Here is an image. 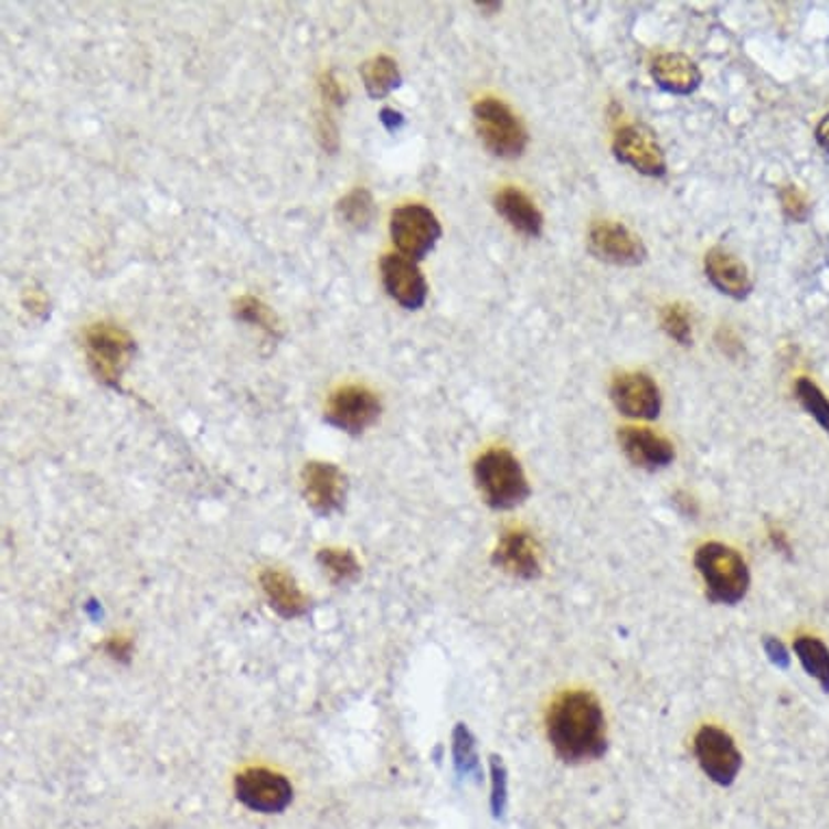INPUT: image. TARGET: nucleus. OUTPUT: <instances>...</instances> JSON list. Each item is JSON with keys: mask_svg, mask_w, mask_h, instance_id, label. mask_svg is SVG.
Masks as SVG:
<instances>
[{"mask_svg": "<svg viewBox=\"0 0 829 829\" xmlns=\"http://www.w3.org/2000/svg\"><path fill=\"white\" fill-rule=\"evenodd\" d=\"M673 502H676L678 511L682 512V514H687V517H695L698 514V504H695V500L689 493H676Z\"/></svg>", "mask_w": 829, "mask_h": 829, "instance_id": "38", "label": "nucleus"}, {"mask_svg": "<svg viewBox=\"0 0 829 829\" xmlns=\"http://www.w3.org/2000/svg\"><path fill=\"white\" fill-rule=\"evenodd\" d=\"M381 123H383L384 128H386L389 132H393V130L404 127L406 120H404V116H402L400 111L384 107L383 111H381Z\"/></svg>", "mask_w": 829, "mask_h": 829, "instance_id": "37", "label": "nucleus"}, {"mask_svg": "<svg viewBox=\"0 0 829 829\" xmlns=\"http://www.w3.org/2000/svg\"><path fill=\"white\" fill-rule=\"evenodd\" d=\"M319 94H321V103L326 107H341L346 103V89L337 81V76H334L332 70H328V72L321 74V78H319Z\"/></svg>", "mask_w": 829, "mask_h": 829, "instance_id": "31", "label": "nucleus"}, {"mask_svg": "<svg viewBox=\"0 0 829 829\" xmlns=\"http://www.w3.org/2000/svg\"><path fill=\"white\" fill-rule=\"evenodd\" d=\"M610 397L617 411L630 419H656L662 408V397L656 381L642 372H626L610 386Z\"/></svg>", "mask_w": 829, "mask_h": 829, "instance_id": "13", "label": "nucleus"}, {"mask_svg": "<svg viewBox=\"0 0 829 829\" xmlns=\"http://www.w3.org/2000/svg\"><path fill=\"white\" fill-rule=\"evenodd\" d=\"M770 541H773V545L777 548V552H784V554H790V543H788V539H786V534L784 532H770Z\"/></svg>", "mask_w": 829, "mask_h": 829, "instance_id": "40", "label": "nucleus"}, {"mask_svg": "<svg viewBox=\"0 0 829 829\" xmlns=\"http://www.w3.org/2000/svg\"><path fill=\"white\" fill-rule=\"evenodd\" d=\"M660 323L665 332L678 341L680 346H691L693 343V326H691V316L682 305H669L660 313Z\"/></svg>", "mask_w": 829, "mask_h": 829, "instance_id": "28", "label": "nucleus"}, {"mask_svg": "<svg viewBox=\"0 0 829 829\" xmlns=\"http://www.w3.org/2000/svg\"><path fill=\"white\" fill-rule=\"evenodd\" d=\"M716 343L719 348L730 357V359H736L741 352H743V343L741 339L730 330V328H721L719 334H716Z\"/></svg>", "mask_w": 829, "mask_h": 829, "instance_id": "34", "label": "nucleus"}, {"mask_svg": "<svg viewBox=\"0 0 829 829\" xmlns=\"http://www.w3.org/2000/svg\"><path fill=\"white\" fill-rule=\"evenodd\" d=\"M391 240L400 255L422 261L442 240L437 215L424 204H404L391 213Z\"/></svg>", "mask_w": 829, "mask_h": 829, "instance_id": "6", "label": "nucleus"}, {"mask_svg": "<svg viewBox=\"0 0 829 829\" xmlns=\"http://www.w3.org/2000/svg\"><path fill=\"white\" fill-rule=\"evenodd\" d=\"M779 202H782V211L788 220L801 224L810 217V211H812L810 200L797 185H784L779 190Z\"/></svg>", "mask_w": 829, "mask_h": 829, "instance_id": "30", "label": "nucleus"}, {"mask_svg": "<svg viewBox=\"0 0 829 829\" xmlns=\"http://www.w3.org/2000/svg\"><path fill=\"white\" fill-rule=\"evenodd\" d=\"M493 563L507 574L534 580L541 575V554L539 545L530 532L514 528L507 530L493 552Z\"/></svg>", "mask_w": 829, "mask_h": 829, "instance_id": "15", "label": "nucleus"}, {"mask_svg": "<svg viewBox=\"0 0 829 829\" xmlns=\"http://www.w3.org/2000/svg\"><path fill=\"white\" fill-rule=\"evenodd\" d=\"M381 417V400L374 391L361 384H348L337 389L326 406V424L348 433L363 435Z\"/></svg>", "mask_w": 829, "mask_h": 829, "instance_id": "7", "label": "nucleus"}, {"mask_svg": "<svg viewBox=\"0 0 829 829\" xmlns=\"http://www.w3.org/2000/svg\"><path fill=\"white\" fill-rule=\"evenodd\" d=\"M613 152L617 161L630 166L638 174L660 179L667 174V159L651 128L628 125L615 135Z\"/></svg>", "mask_w": 829, "mask_h": 829, "instance_id": "10", "label": "nucleus"}, {"mask_svg": "<svg viewBox=\"0 0 829 829\" xmlns=\"http://www.w3.org/2000/svg\"><path fill=\"white\" fill-rule=\"evenodd\" d=\"M795 653L810 678H815L821 689L829 693V647L817 637L795 638Z\"/></svg>", "mask_w": 829, "mask_h": 829, "instance_id": "22", "label": "nucleus"}, {"mask_svg": "<svg viewBox=\"0 0 829 829\" xmlns=\"http://www.w3.org/2000/svg\"><path fill=\"white\" fill-rule=\"evenodd\" d=\"M817 141H819V146L823 150H828L829 152V114L819 123V127H817Z\"/></svg>", "mask_w": 829, "mask_h": 829, "instance_id": "39", "label": "nucleus"}, {"mask_svg": "<svg viewBox=\"0 0 829 829\" xmlns=\"http://www.w3.org/2000/svg\"><path fill=\"white\" fill-rule=\"evenodd\" d=\"M795 393L799 404L808 411V415H812L829 435V400L826 393L810 379H799L795 384Z\"/></svg>", "mask_w": 829, "mask_h": 829, "instance_id": "27", "label": "nucleus"}, {"mask_svg": "<svg viewBox=\"0 0 829 829\" xmlns=\"http://www.w3.org/2000/svg\"><path fill=\"white\" fill-rule=\"evenodd\" d=\"M24 307H29L31 313H40L44 318L49 311V298L40 289H31L24 296Z\"/></svg>", "mask_w": 829, "mask_h": 829, "instance_id": "36", "label": "nucleus"}, {"mask_svg": "<svg viewBox=\"0 0 829 829\" xmlns=\"http://www.w3.org/2000/svg\"><path fill=\"white\" fill-rule=\"evenodd\" d=\"M318 137L326 150H330V152L337 150V146H339V130H337V125H334V120L330 116V107H326V105H323V109H319L318 114Z\"/></svg>", "mask_w": 829, "mask_h": 829, "instance_id": "32", "label": "nucleus"}, {"mask_svg": "<svg viewBox=\"0 0 829 829\" xmlns=\"http://www.w3.org/2000/svg\"><path fill=\"white\" fill-rule=\"evenodd\" d=\"M451 758H454V768L458 777H474L480 782L482 768H480V758H478V747L476 738L469 732L465 723H458L451 734Z\"/></svg>", "mask_w": 829, "mask_h": 829, "instance_id": "23", "label": "nucleus"}, {"mask_svg": "<svg viewBox=\"0 0 829 829\" xmlns=\"http://www.w3.org/2000/svg\"><path fill=\"white\" fill-rule=\"evenodd\" d=\"M695 758L703 773L719 786H730L741 773L743 756L734 738L714 725H703L693 741Z\"/></svg>", "mask_w": 829, "mask_h": 829, "instance_id": "9", "label": "nucleus"}, {"mask_svg": "<svg viewBox=\"0 0 829 829\" xmlns=\"http://www.w3.org/2000/svg\"><path fill=\"white\" fill-rule=\"evenodd\" d=\"M474 476L485 502L496 511H511L530 498L525 471L509 449L485 451L474 465Z\"/></svg>", "mask_w": 829, "mask_h": 829, "instance_id": "2", "label": "nucleus"}, {"mask_svg": "<svg viewBox=\"0 0 829 829\" xmlns=\"http://www.w3.org/2000/svg\"><path fill=\"white\" fill-rule=\"evenodd\" d=\"M588 251L599 261L613 265H638L645 261L647 251L628 226L617 222H595L588 231Z\"/></svg>", "mask_w": 829, "mask_h": 829, "instance_id": "14", "label": "nucleus"}, {"mask_svg": "<svg viewBox=\"0 0 829 829\" xmlns=\"http://www.w3.org/2000/svg\"><path fill=\"white\" fill-rule=\"evenodd\" d=\"M491 810L496 819H502L509 804V773L502 758L491 756Z\"/></svg>", "mask_w": 829, "mask_h": 829, "instance_id": "29", "label": "nucleus"}, {"mask_svg": "<svg viewBox=\"0 0 829 829\" xmlns=\"http://www.w3.org/2000/svg\"><path fill=\"white\" fill-rule=\"evenodd\" d=\"M361 78L370 98H384L402 85V72L389 55H379L361 65Z\"/></svg>", "mask_w": 829, "mask_h": 829, "instance_id": "21", "label": "nucleus"}, {"mask_svg": "<svg viewBox=\"0 0 829 829\" xmlns=\"http://www.w3.org/2000/svg\"><path fill=\"white\" fill-rule=\"evenodd\" d=\"M763 645H765V653L768 656V660L777 669H788L790 667V653H788V649L784 647L782 640H777L775 637H766Z\"/></svg>", "mask_w": 829, "mask_h": 829, "instance_id": "33", "label": "nucleus"}, {"mask_svg": "<svg viewBox=\"0 0 829 829\" xmlns=\"http://www.w3.org/2000/svg\"><path fill=\"white\" fill-rule=\"evenodd\" d=\"M476 130L496 157L517 159L528 146V130L519 116L500 98H482L474 105Z\"/></svg>", "mask_w": 829, "mask_h": 829, "instance_id": "5", "label": "nucleus"}, {"mask_svg": "<svg viewBox=\"0 0 829 829\" xmlns=\"http://www.w3.org/2000/svg\"><path fill=\"white\" fill-rule=\"evenodd\" d=\"M619 446L633 465L647 471L665 469L676 458L673 444L649 428H637V426L619 428Z\"/></svg>", "mask_w": 829, "mask_h": 829, "instance_id": "16", "label": "nucleus"}, {"mask_svg": "<svg viewBox=\"0 0 829 829\" xmlns=\"http://www.w3.org/2000/svg\"><path fill=\"white\" fill-rule=\"evenodd\" d=\"M548 738L567 765L599 761L608 750L602 703L586 691L561 695L548 710Z\"/></svg>", "mask_w": 829, "mask_h": 829, "instance_id": "1", "label": "nucleus"}, {"mask_svg": "<svg viewBox=\"0 0 829 829\" xmlns=\"http://www.w3.org/2000/svg\"><path fill=\"white\" fill-rule=\"evenodd\" d=\"M261 586L269 606L285 619H298L309 613V597L302 593L298 582L283 570H265L261 574Z\"/></svg>", "mask_w": 829, "mask_h": 829, "instance_id": "19", "label": "nucleus"}, {"mask_svg": "<svg viewBox=\"0 0 829 829\" xmlns=\"http://www.w3.org/2000/svg\"><path fill=\"white\" fill-rule=\"evenodd\" d=\"M496 211L525 237H539L543 231V213L534 200L517 188H504L493 198Z\"/></svg>", "mask_w": 829, "mask_h": 829, "instance_id": "20", "label": "nucleus"}, {"mask_svg": "<svg viewBox=\"0 0 829 829\" xmlns=\"http://www.w3.org/2000/svg\"><path fill=\"white\" fill-rule=\"evenodd\" d=\"M656 85L676 96H689L702 85V70L682 53L658 55L651 65Z\"/></svg>", "mask_w": 829, "mask_h": 829, "instance_id": "18", "label": "nucleus"}, {"mask_svg": "<svg viewBox=\"0 0 829 829\" xmlns=\"http://www.w3.org/2000/svg\"><path fill=\"white\" fill-rule=\"evenodd\" d=\"M302 493L311 511L318 512L321 517H330L332 512L343 509L348 478L332 463L311 460L302 469Z\"/></svg>", "mask_w": 829, "mask_h": 829, "instance_id": "11", "label": "nucleus"}, {"mask_svg": "<svg viewBox=\"0 0 829 829\" xmlns=\"http://www.w3.org/2000/svg\"><path fill=\"white\" fill-rule=\"evenodd\" d=\"M337 213H339V217L343 220L346 226H350L354 231H365L372 224L374 213H376L374 198H372L370 190L354 188L352 192L346 193L339 200Z\"/></svg>", "mask_w": 829, "mask_h": 829, "instance_id": "24", "label": "nucleus"}, {"mask_svg": "<svg viewBox=\"0 0 829 829\" xmlns=\"http://www.w3.org/2000/svg\"><path fill=\"white\" fill-rule=\"evenodd\" d=\"M105 649H107V653H109L111 658H116V660H128V656H130V651H132V642L125 637H114L107 640Z\"/></svg>", "mask_w": 829, "mask_h": 829, "instance_id": "35", "label": "nucleus"}, {"mask_svg": "<svg viewBox=\"0 0 829 829\" xmlns=\"http://www.w3.org/2000/svg\"><path fill=\"white\" fill-rule=\"evenodd\" d=\"M85 357L94 376L107 386L118 389L135 354V339L125 328L111 321H96L85 330Z\"/></svg>", "mask_w": 829, "mask_h": 829, "instance_id": "4", "label": "nucleus"}, {"mask_svg": "<svg viewBox=\"0 0 829 829\" xmlns=\"http://www.w3.org/2000/svg\"><path fill=\"white\" fill-rule=\"evenodd\" d=\"M235 318L263 328L272 337H280L283 334V323H280L278 316L263 300H258L255 296H242L235 302Z\"/></svg>", "mask_w": 829, "mask_h": 829, "instance_id": "26", "label": "nucleus"}, {"mask_svg": "<svg viewBox=\"0 0 829 829\" xmlns=\"http://www.w3.org/2000/svg\"><path fill=\"white\" fill-rule=\"evenodd\" d=\"M386 294L404 309L417 311L426 305L428 283L417 265V261L404 255H384L381 261Z\"/></svg>", "mask_w": 829, "mask_h": 829, "instance_id": "12", "label": "nucleus"}, {"mask_svg": "<svg viewBox=\"0 0 829 829\" xmlns=\"http://www.w3.org/2000/svg\"><path fill=\"white\" fill-rule=\"evenodd\" d=\"M695 567L705 584V595L714 604L734 606L750 591V570L743 556L723 543H703L695 552Z\"/></svg>", "mask_w": 829, "mask_h": 829, "instance_id": "3", "label": "nucleus"}, {"mask_svg": "<svg viewBox=\"0 0 829 829\" xmlns=\"http://www.w3.org/2000/svg\"><path fill=\"white\" fill-rule=\"evenodd\" d=\"M318 563L334 584H350L361 575V565L350 550H341V548L319 550Z\"/></svg>", "mask_w": 829, "mask_h": 829, "instance_id": "25", "label": "nucleus"}, {"mask_svg": "<svg viewBox=\"0 0 829 829\" xmlns=\"http://www.w3.org/2000/svg\"><path fill=\"white\" fill-rule=\"evenodd\" d=\"M703 269L712 287L734 300L747 298L754 289V280L747 265L725 248L708 251L703 258Z\"/></svg>", "mask_w": 829, "mask_h": 829, "instance_id": "17", "label": "nucleus"}, {"mask_svg": "<svg viewBox=\"0 0 829 829\" xmlns=\"http://www.w3.org/2000/svg\"><path fill=\"white\" fill-rule=\"evenodd\" d=\"M235 795L253 812L280 815L294 801V786L276 770L248 768L235 777Z\"/></svg>", "mask_w": 829, "mask_h": 829, "instance_id": "8", "label": "nucleus"}]
</instances>
